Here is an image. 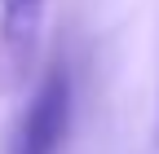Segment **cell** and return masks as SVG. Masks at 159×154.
<instances>
[{
    "mask_svg": "<svg viewBox=\"0 0 159 154\" xmlns=\"http://www.w3.org/2000/svg\"><path fill=\"white\" fill-rule=\"evenodd\" d=\"M66 119H71V79L66 66H53L31 92L22 119L13 128L9 154H57L66 141Z\"/></svg>",
    "mask_w": 159,
    "mask_h": 154,
    "instance_id": "6da1fadb",
    "label": "cell"
},
{
    "mask_svg": "<svg viewBox=\"0 0 159 154\" xmlns=\"http://www.w3.org/2000/svg\"><path fill=\"white\" fill-rule=\"evenodd\" d=\"M44 27V0H0V75L22 79Z\"/></svg>",
    "mask_w": 159,
    "mask_h": 154,
    "instance_id": "7a4b0ae2",
    "label": "cell"
}]
</instances>
